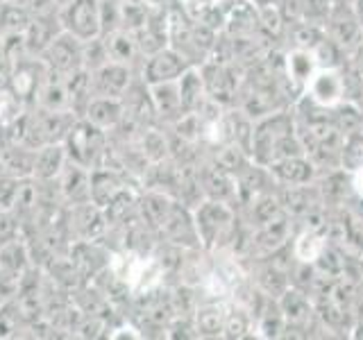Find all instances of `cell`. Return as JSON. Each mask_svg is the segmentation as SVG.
Returning <instances> with one entry per match:
<instances>
[{"mask_svg":"<svg viewBox=\"0 0 363 340\" xmlns=\"http://www.w3.org/2000/svg\"><path fill=\"white\" fill-rule=\"evenodd\" d=\"M306 98L327 109L338 107L347 96V79L340 68H318L304 86Z\"/></svg>","mask_w":363,"mask_h":340,"instance_id":"5","label":"cell"},{"mask_svg":"<svg viewBox=\"0 0 363 340\" xmlns=\"http://www.w3.org/2000/svg\"><path fill=\"white\" fill-rule=\"evenodd\" d=\"M225 315L227 311L220 304L209 302L202 304L196 311V336L202 338H218L225 332Z\"/></svg>","mask_w":363,"mask_h":340,"instance_id":"15","label":"cell"},{"mask_svg":"<svg viewBox=\"0 0 363 340\" xmlns=\"http://www.w3.org/2000/svg\"><path fill=\"white\" fill-rule=\"evenodd\" d=\"M91 84H94V96L123 98L125 91L132 86V73L128 64L107 62L91 73Z\"/></svg>","mask_w":363,"mask_h":340,"instance_id":"8","label":"cell"},{"mask_svg":"<svg viewBox=\"0 0 363 340\" xmlns=\"http://www.w3.org/2000/svg\"><path fill=\"white\" fill-rule=\"evenodd\" d=\"M150 98H152V107L155 113L164 118H179L184 107H182V98H179V86L177 82H164V84H150Z\"/></svg>","mask_w":363,"mask_h":340,"instance_id":"13","label":"cell"},{"mask_svg":"<svg viewBox=\"0 0 363 340\" xmlns=\"http://www.w3.org/2000/svg\"><path fill=\"white\" fill-rule=\"evenodd\" d=\"M62 193L75 204H91V173L84 166L71 162L66 170H62Z\"/></svg>","mask_w":363,"mask_h":340,"instance_id":"12","label":"cell"},{"mask_svg":"<svg viewBox=\"0 0 363 340\" xmlns=\"http://www.w3.org/2000/svg\"><path fill=\"white\" fill-rule=\"evenodd\" d=\"M82 116L89 123H94L96 128H100V130L116 128V125L123 120V100L121 98L94 96L89 100V105H86Z\"/></svg>","mask_w":363,"mask_h":340,"instance_id":"10","label":"cell"},{"mask_svg":"<svg viewBox=\"0 0 363 340\" xmlns=\"http://www.w3.org/2000/svg\"><path fill=\"white\" fill-rule=\"evenodd\" d=\"M350 184H352V191L359 196V200H363V166L350 173Z\"/></svg>","mask_w":363,"mask_h":340,"instance_id":"21","label":"cell"},{"mask_svg":"<svg viewBox=\"0 0 363 340\" xmlns=\"http://www.w3.org/2000/svg\"><path fill=\"white\" fill-rule=\"evenodd\" d=\"M325 32L329 39H334L345 52H352L363 41V28L359 26V18L352 5L336 3L325 21Z\"/></svg>","mask_w":363,"mask_h":340,"instance_id":"6","label":"cell"},{"mask_svg":"<svg viewBox=\"0 0 363 340\" xmlns=\"http://www.w3.org/2000/svg\"><path fill=\"white\" fill-rule=\"evenodd\" d=\"M182 3H186V7H200V9H204V7L213 5V0H182Z\"/></svg>","mask_w":363,"mask_h":340,"instance_id":"24","label":"cell"},{"mask_svg":"<svg viewBox=\"0 0 363 340\" xmlns=\"http://www.w3.org/2000/svg\"><path fill=\"white\" fill-rule=\"evenodd\" d=\"M64 147L73 164L91 168L96 164V159L105 152V130L96 128L86 118L75 120L71 132L64 139Z\"/></svg>","mask_w":363,"mask_h":340,"instance_id":"1","label":"cell"},{"mask_svg":"<svg viewBox=\"0 0 363 340\" xmlns=\"http://www.w3.org/2000/svg\"><path fill=\"white\" fill-rule=\"evenodd\" d=\"M352 9H354V14L359 18V26L363 28V0H352Z\"/></svg>","mask_w":363,"mask_h":340,"instance_id":"23","label":"cell"},{"mask_svg":"<svg viewBox=\"0 0 363 340\" xmlns=\"http://www.w3.org/2000/svg\"><path fill=\"white\" fill-rule=\"evenodd\" d=\"M315 71H318V64H315V57L311 50L295 48L286 55V75L291 82L298 84L300 89L306 86V82H309Z\"/></svg>","mask_w":363,"mask_h":340,"instance_id":"16","label":"cell"},{"mask_svg":"<svg viewBox=\"0 0 363 340\" xmlns=\"http://www.w3.org/2000/svg\"><path fill=\"white\" fill-rule=\"evenodd\" d=\"M352 57H354V71H357V75L363 79V41L357 45L354 50H352Z\"/></svg>","mask_w":363,"mask_h":340,"instance_id":"22","label":"cell"},{"mask_svg":"<svg viewBox=\"0 0 363 340\" xmlns=\"http://www.w3.org/2000/svg\"><path fill=\"white\" fill-rule=\"evenodd\" d=\"M191 68L189 60L177 48H162L147 57L143 66V79L145 84H164V82H177Z\"/></svg>","mask_w":363,"mask_h":340,"instance_id":"7","label":"cell"},{"mask_svg":"<svg viewBox=\"0 0 363 340\" xmlns=\"http://www.w3.org/2000/svg\"><path fill=\"white\" fill-rule=\"evenodd\" d=\"M141 213L145 222L150 227H162L166 222V218L170 215V211H173L175 202H170L164 193H147V196H143L141 200Z\"/></svg>","mask_w":363,"mask_h":340,"instance_id":"19","label":"cell"},{"mask_svg":"<svg viewBox=\"0 0 363 340\" xmlns=\"http://www.w3.org/2000/svg\"><path fill=\"white\" fill-rule=\"evenodd\" d=\"M66 159H68V154H66V147L62 143H45L39 147L37 154H34L32 175L41 181H48L57 175H62Z\"/></svg>","mask_w":363,"mask_h":340,"instance_id":"11","label":"cell"},{"mask_svg":"<svg viewBox=\"0 0 363 340\" xmlns=\"http://www.w3.org/2000/svg\"><path fill=\"white\" fill-rule=\"evenodd\" d=\"M279 311L284 315V320H286V329L289 327H295V329L306 327L311 320L309 300L298 290H284L279 295Z\"/></svg>","mask_w":363,"mask_h":340,"instance_id":"14","label":"cell"},{"mask_svg":"<svg viewBox=\"0 0 363 340\" xmlns=\"http://www.w3.org/2000/svg\"><path fill=\"white\" fill-rule=\"evenodd\" d=\"M234 227V211L230 209V204L220 200H207L202 202L196 211V230L200 241L204 245L218 243L220 238H225L232 232Z\"/></svg>","mask_w":363,"mask_h":340,"instance_id":"2","label":"cell"},{"mask_svg":"<svg viewBox=\"0 0 363 340\" xmlns=\"http://www.w3.org/2000/svg\"><path fill=\"white\" fill-rule=\"evenodd\" d=\"M177 86H179V98H182V107L186 111H196L200 107V100L204 96V79L202 73L196 71V68H189V71L177 79Z\"/></svg>","mask_w":363,"mask_h":340,"instance_id":"17","label":"cell"},{"mask_svg":"<svg viewBox=\"0 0 363 340\" xmlns=\"http://www.w3.org/2000/svg\"><path fill=\"white\" fill-rule=\"evenodd\" d=\"M43 64L50 68V73L71 75L82 66V41L75 39L71 32H60L57 37L45 45L41 52Z\"/></svg>","mask_w":363,"mask_h":340,"instance_id":"4","label":"cell"},{"mask_svg":"<svg viewBox=\"0 0 363 340\" xmlns=\"http://www.w3.org/2000/svg\"><path fill=\"white\" fill-rule=\"evenodd\" d=\"M250 324H252V317L243 309H232L225 315V338H243L250 332Z\"/></svg>","mask_w":363,"mask_h":340,"instance_id":"20","label":"cell"},{"mask_svg":"<svg viewBox=\"0 0 363 340\" xmlns=\"http://www.w3.org/2000/svg\"><path fill=\"white\" fill-rule=\"evenodd\" d=\"M64 30L71 32L79 41L96 39L102 30V11L100 0H71L66 5L64 14Z\"/></svg>","mask_w":363,"mask_h":340,"instance_id":"3","label":"cell"},{"mask_svg":"<svg viewBox=\"0 0 363 340\" xmlns=\"http://www.w3.org/2000/svg\"><path fill=\"white\" fill-rule=\"evenodd\" d=\"M252 3L257 5V7H270V5H275V7H281L286 0H252Z\"/></svg>","mask_w":363,"mask_h":340,"instance_id":"25","label":"cell"},{"mask_svg":"<svg viewBox=\"0 0 363 340\" xmlns=\"http://www.w3.org/2000/svg\"><path fill=\"white\" fill-rule=\"evenodd\" d=\"M107 55H109V62H121V64H128L132 62L136 52H139V43H136V37L130 34L128 30H116L111 32L107 41Z\"/></svg>","mask_w":363,"mask_h":340,"instance_id":"18","label":"cell"},{"mask_svg":"<svg viewBox=\"0 0 363 340\" xmlns=\"http://www.w3.org/2000/svg\"><path fill=\"white\" fill-rule=\"evenodd\" d=\"M272 179H277L284 186H298V184H311L315 177V166L309 154H293L272 162L268 166Z\"/></svg>","mask_w":363,"mask_h":340,"instance_id":"9","label":"cell"}]
</instances>
